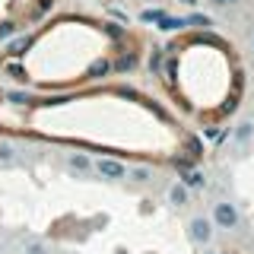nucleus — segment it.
I'll return each mask as SVG.
<instances>
[{"label": "nucleus", "mask_w": 254, "mask_h": 254, "mask_svg": "<svg viewBox=\"0 0 254 254\" xmlns=\"http://www.w3.org/2000/svg\"><path fill=\"white\" fill-rule=\"evenodd\" d=\"M200 254H219V251H213V248H200Z\"/></svg>", "instance_id": "dca6fc26"}, {"label": "nucleus", "mask_w": 254, "mask_h": 254, "mask_svg": "<svg viewBox=\"0 0 254 254\" xmlns=\"http://www.w3.org/2000/svg\"><path fill=\"white\" fill-rule=\"evenodd\" d=\"M16 32H19V26H16L13 19L0 22V42H6V38H10V35H16Z\"/></svg>", "instance_id": "f8f14e48"}, {"label": "nucleus", "mask_w": 254, "mask_h": 254, "mask_svg": "<svg viewBox=\"0 0 254 254\" xmlns=\"http://www.w3.org/2000/svg\"><path fill=\"white\" fill-rule=\"evenodd\" d=\"M149 70H153V73L162 70V48H156V51L149 54Z\"/></svg>", "instance_id": "ddd939ff"}, {"label": "nucleus", "mask_w": 254, "mask_h": 254, "mask_svg": "<svg viewBox=\"0 0 254 254\" xmlns=\"http://www.w3.org/2000/svg\"><path fill=\"white\" fill-rule=\"evenodd\" d=\"M181 3H188V6H194V3H197V0H181Z\"/></svg>", "instance_id": "f3484780"}, {"label": "nucleus", "mask_w": 254, "mask_h": 254, "mask_svg": "<svg viewBox=\"0 0 254 254\" xmlns=\"http://www.w3.org/2000/svg\"><path fill=\"white\" fill-rule=\"evenodd\" d=\"M248 48H251V54H254V32L248 35Z\"/></svg>", "instance_id": "2eb2a0df"}, {"label": "nucleus", "mask_w": 254, "mask_h": 254, "mask_svg": "<svg viewBox=\"0 0 254 254\" xmlns=\"http://www.w3.org/2000/svg\"><path fill=\"white\" fill-rule=\"evenodd\" d=\"M251 137H254V121H251V118H245V121L235 127V143H238V146H245Z\"/></svg>", "instance_id": "6e6552de"}, {"label": "nucleus", "mask_w": 254, "mask_h": 254, "mask_svg": "<svg viewBox=\"0 0 254 254\" xmlns=\"http://www.w3.org/2000/svg\"><path fill=\"white\" fill-rule=\"evenodd\" d=\"M178 181H181L188 190H197V188L206 185V175H203L200 169H190V172H185V178H178Z\"/></svg>", "instance_id": "0eeeda50"}, {"label": "nucleus", "mask_w": 254, "mask_h": 254, "mask_svg": "<svg viewBox=\"0 0 254 254\" xmlns=\"http://www.w3.org/2000/svg\"><path fill=\"white\" fill-rule=\"evenodd\" d=\"M22 254H51V251H48L45 242H38V238H29V242H22Z\"/></svg>", "instance_id": "9d476101"}, {"label": "nucleus", "mask_w": 254, "mask_h": 254, "mask_svg": "<svg viewBox=\"0 0 254 254\" xmlns=\"http://www.w3.org/2000/svg\"><path fill=\"white\" fill-rule=\"evenodd\" d=\"M67 165H70V172H79V175L92 172V159L86 156V153H70L67 156Z\"/></svg>", "instance_id": "423d86ee"}, {"label": "nucleus", "mask_w": 254, "mask_h": 254, "mask_svg": "<svg viewBox=\"0 0 254 254\" xmlns=\"http://www.w3.org/2000/svg\"><path fill=\"white\" fill-rule=\"evenodd\" d=\"M127 181L146 185V181H153V169H149V165H127Z\"/></svg>", "instance_id": "39448f33"}, {"label": "nucleus", "mask_w": 254, "mask_h": 254, "mask_svg": "<svg viewBox=\"0 0 254 254\" xmlns=\"http://www.w3.org/2000/svg\"><path fill=\"white\" fill-rule=\"evenodd\" d=\"M16 162V146L10 140H0V165H13Z\"/></svg>", "instance_id": "1a4fd4ad"}, {"label": "nucleus", "mask_w": 254, "mask_h": 254, "mask_svg": "<svg viewBox=\"0 0 254 254\" xmlns=\"http://www.w3.org/2000/svg\"><path fill=\"white\" fill-rule=\"evenodd\" d=\"M165 197H169V203H172V206H178V210L190 203V190L181 185V181H172L169 190H165Z\"/></svg>", "instance_id": "20e7f679"}, {"label": "nucleus", "mask_w": 254, "mask_h": 254, "mask_svg": "<svg viewBox=\"0 0 254 254\" xmlns=\"http://www.w3.org/2000/svg\"><path fill=\"white\" fill-rule=\"evenodd\" d=\"M29 45H32V38H29V35H19V38H16V42L10 45V54H16V58H22V54L29 51Z\"/></svg>", "instance_id": "9b49d317"}, {"label": "nucleus", "mask_w": 254, "mask_h": 254, "mask_svg": "<svg viewBox=\"0 0 254 254\" xmlns=\"http://www.w3.org/2000/svg\"><path fill=\"white\" fill-rule=\"evenodd\" d=\"M213 235H216V226H213V219L206 216V213H194V216L188 219V242L197 245V248H210Z\"/></svg>", "instance_id": "f03ea898"}, {"label": "nucleus", "mask_w": 254, "mask_h": 254, "mask_svg": "<svg viewBox=\"0 0 254 254\" xmlns=\"http://www.w3.org/2000/svg\"><path fill=\"white\" fill-rule=\"evenodd\" d=\"M206 216L213 219V226L222 229V232H238L242 229V213H238V203L229 200V197H213L210 213Z\"/></svg>", "instance_id": "f257e3e1"}, {"label": "nucleus", "mask_w": 254, "mask_h": 254, "mask_svg": "<svg viewBox=\"0 0 254 254\" xmlns=\"http://www.w3.org/2000/svg\"><path fill=\"white\" fill-rule=\"evenodd\" d=\"M210 3H213V6H238L242 0H210Z\"/></svg>", "instance_id": "4468645a"}, {"label": "nucleus", "mask_w": 254, "mask_h": 254, "mask_svg": "<svg viewBox=\"0 0 254 254\" xmlns=\"http://www.w3.org/2000/svg\"><path fill=\"white\" fill-rule=\"evenodd\" d=\"M92 172L99 175L102 181H111V185H118V181H127V162H121V159L115 156H102L92 162Z\"/></svg>", "instance_id": "7ed1b4c3"}]
</instances>
